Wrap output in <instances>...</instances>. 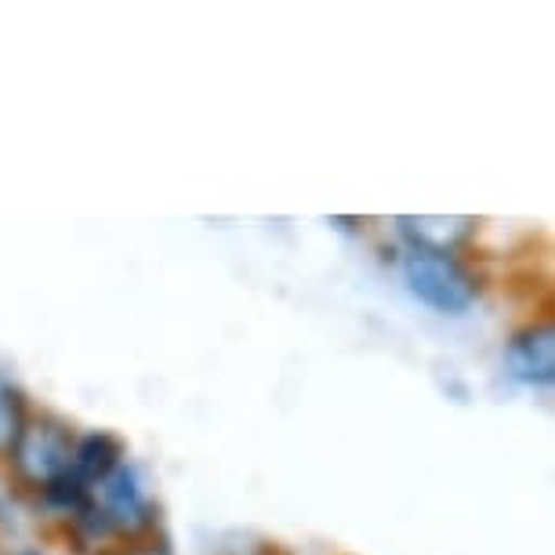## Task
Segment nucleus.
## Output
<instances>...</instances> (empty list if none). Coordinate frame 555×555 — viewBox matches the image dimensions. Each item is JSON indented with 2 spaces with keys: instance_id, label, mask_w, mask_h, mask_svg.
Instances as JSON below:
<instances>
[{
  "instance_id": "obj_1",
  "label": "nucleus",
  "mask_w": 555,
  "mask_h": 555,
  "mask_svg": "<svg viewBox=\"0 0 555 555\" xmlns=\"http://www.w3.org/2000/svg\"><path fill=\"white\" fill-rule=\"evenodd\" d=\"M403 276L414 295L439 312H465L476 301L473 276L450 255H439V250L414 247L403 261Z\"/></svg>"
},
{
  "instance_id": "obj_2",
  "label": "nucleus",
  "mask_w": 555,
  "mask_h": 555,
  "mask_svg": "<svg viewBox=\"0 0 555 555\" xmlns=\"http://www.w3.org/2000/svg\"><path fill=\"white\" fill-rule=\"evenodd\" d=\"M15 454H18V468L29 479H37V483H55L59 476L69 473V461H73L66 433L48 422L23 428L15 439Z\"/></svg>"
},
{
  "instance_id": "obj_3",
  "label": "nucleus",
  "mask_w": 555,
  "mask_h": 555,
  "mask_svg": "<svg viewBox=\"0 0 555 555\" xmlns=\"http://www.w3.org/2000/svg\"><path fill=\"white\" fill-rule=\"evenodd\" d=\"M508 366L512 374L533 385H548L555 371V341L552 327H533L527 334H519L508 349Z\"/></svg>"
},
{
  "instance_id": "obj_4",
  "label": "nucleus",
  "mask_w": 555,
  "mask_h": 555,
  "mask_svg": "<svg viewBox=\"0 0 555 555\" xmlns=\"http://www.w3.org/2000/svg\"><path fill=\"white\" fill-rule=\"evenodd\" d=\"M403 233L414 236V244L422 250H439L450 255V247L468 233V218H400Z\"/></svg>"
},
{
  "instance_id": "obj_5",
  "label": "nucleus",
  "mask_w": 555,
  "mask_h": 555,
  "mask_svg": "<svg viewBox=\"0 0 555 555\" xmlns=\"http://www.w3.org/2000/svg\"><path fill=\"white\" fill-rule=\"evenodd\" d=\"M102 494H106V512L117 522H131L145 512L142 490H139V483H134L131 468H117V473H109Z\"/></svg>"
},
{
  "instance_id": "obj_6",
  "label": "nucleus",
  "mask_w": 555,
  "mask_h": 555,
  "mask_svg": "<svg viewBox=\"0 0 555 555\" xmlns=\"http://www.w3.org/2000/svg\"><path fill=\"white\" fill-rule=\"evenodd\" d=\"M117 465V443L109 436H88L73 450V476L77 479H106Z\"/></svg>"
},
{
  "instance_id": "obj_7",
  "label": "nucleus",
  "mask_w": 555,
  "mask_h": 555,
  "mask_svg": "<svg viewBox=\"0 0 555 555\" xmlns=\"http://www.w3.org/2000/svg\"><path fill=\"white\" fill-rule=\"evenodd\" d=\"M18 433H23V403L8 385H0V450L15 447Z\"/></svg>"
},
{
  "instance_id": "obj_8",
  "label": "nucleus",
  "mask_w": 555,
  "mask_h": 555,
  "mask_svg": "<svg viewBox=\"0 0 555 555\" xmlns=\"http://www.w3.org/2000/svg\"><path fill=\"white\" fill-rule=\"evenodd\" d=\"M139 555H164L160 548H145V552H139Z\"/></svg>"
}]
</instances>
